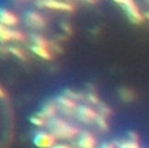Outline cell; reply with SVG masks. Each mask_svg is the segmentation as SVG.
<instances>
[{"instance_id":"cell-16","label":"cell","mask_w":149,"mask_h":148,"mask_svg":"<svg viewBox=\"0 0 149 148\" xmlns=\"http://www.w3.org/2000/svg\"><path fill=\"white\" fill-rule=\"evenodd\" d=\"M9 51H10V52H13V54H16L18 58H21V59H25V57H24V54H22V52H21V51H18L17 49H9Z\"/></svg>"},{"instance_id":"cell-11","label":"cell","mask_w":149,"mask_h":148,"mask_svg":"<svg viewBox=\"0 0 149 148\" xmlns=\"http://www.w3.org/2000/svg\"><path fill=\"white\" fill-rule=\"evenodd\" d=\"M55 112H56V108H55V105H52L51 102L50 104H46L43 106V109H42V113L39 114V117H42L45 119V118H51L52 115L55 114Z\"/></svg>"},{"instance_id":"cell-5","label":"cell","mask_w":149,"mask_h":148,"mask_svg":"<svg viewBox=\"0 0 149 148\" xmlns=\"http://www.w3.org/2000/svg\"><path fill=\"white\" fill-rule=\"evenodd\" d=\"M79 146L81 148H93L95 146L94 136L90 133H88V131L81 133L80 134V138H79Z\"/></svg>"},{"instance_id":"cell-10","label":"cell","mask_w":149,"mask_h":148,"mask_svg":"<svg viewBox=\"0 0 149 148\" xmlns=\"http://www.w3.org/2000/svg\"><path fill=\"white\" fill-rule=\"evenodd\" d=\"M39 4H43L47 8H52V9H65V10H71L72 5L67 4V3H62V1H42Z\"/></svg>"},{"instance_id":"cell-6","label":"cell","mask_w":149,"mask_h":148,"mask_svg":"<svg viewBox=\"0 0 149 148\" xmlns=\"http://www.w3.org/2000/svg\"><path fill=\"white\" fill-rule=\"evenodd\" d=\"M26 21H28L29 25L34 26V28H42L45 25V20L39 13L37 12H30L26 16Z\"/></svg>"},{"instance_id":"cell-2","label":"cell","mask_w":149,"mask_h":148,"mask_svg":"<svg viewBox=\"0 0 149 148\" xmlns=\"http://www.w3.org/2000/svg\"><path fill=\"white\" fill-rule=\"evenodd\" d=\"M34 143L39 148H52L55 143V136L52 134L38 133L34 136Z\"/></svg>"},{"instance_id":"cell-20","label":"cell","mask_w":149,"mask_h":148,"mask_svg":"<svg viewBox=\"0 0 149 148\" xmlns=\"http://www.w3.org/2000/svg\"><path fill=\"white\" fill-rule=\"evenodd\" d=\"M147 17H148V18H149V13H148V15H147Z\"/></svg>"},{"instance_id":"cell-18","label":"cell","mask_w":149,"mask_h":148,"mask_svg":"<svg viewBox=\"0 0 149 148\" xmlns=\"http://www.w3.org/2000/svg\"><path fill=\"white\" fill-rule=\"evenodd\" d=\"M52 148H71V147H68L67 144H58V146H54Z\"/></svg>"},{"instance_id":"cell-12","label":"cell","mask_w":149,"mask_h":148,"mask_svg":"<svg viewBox=\"0 0 149 148\" xmlns=\"http://www.w3.org/2000/svg\"><path fill=\"white\" fill-rule=\"evenodd\" d=\"M31 39H33V42H34V46L43 47V49H49V42H47L43 37L38 36V34H34V36H31Z\"/></svg>"},{"instance_id":"cell-17","label":"cell","mask_w":149,"mask_h":148,"mask_svg":"<svg viewBox=\"0 0 149 148\" xmlns=\"http://www.w3.org/2000/svg\"><path fill=\"white\" fill-rule=\"evenodd\" d=\"M97 123H98V125H100L102 128H106V127H107V126H106V122H105V118H102V117H98Z\"/></svg>"},{"instance_id":"cell-7","label":"cell","mask_w":149,"mask_h":148,"mask_svg":"<svg viewBox=\"0 0 149 148\" xmlns=\"http://www.w3.org/2000/svg\"><path fill=\"white\" fill-rule=\"evenodd\" d=\"M0 18H1V24L4 26L5 25L12 26V25L17 24V17H16L12 12H9V10L1 9V12H0Z\"/></svg>"},{"instance_id":"cell-1","label":"cell","mask_w":149,"mask_h":148,"mask_svg":"<svg viewBox=\"0 0 149 148\" xmlns=\"http://www.w3.org/2000/svg\"><path fill=\"white\" fill-rule=\"evenodd\" d=\"M49 126L54 133V136L60 139H71L79 134V128L68 125L67 122H64L63 119H59V118L51 119L49 122Z\"/></svg>"},{"instance_id":"cell-14","label":"cell","mask_w":149,"mask_h":148,"mask_svg":"<svg viewBox=\"0 0 149 148\" xmlns=\"http://www.w3.org/2000/svg\"><path fill=\"white\" fill-rule=\"evenodd\" d=\"M120 148H139L136 140H128V142H123V143L119 144Z\"/></svg>"},{"instance_id":"cell-9","label":"cell","mask_w":149,"mask_h":148,"mask_svg":"<svg viewBox=\"0 0 149 148\" xmlns=\"http://www.w3.org/2000/svg\"><path fill=\"white\" fill-rule=\"evenodd\" d=\"M59 105L62 106V109L64 110L65 113H68V114H71V113L76 112V104H74V101L72 98H67V97H62V98H59Z\"/></svg>"},{"instance_id":"cell-3","label":"cell","mask_w":149,"mask_h":148,"mask_svg":"<svg viewBox=\"0 0 149 148\" xmlns=\"http://www.w3.org/2000/svg\"><path fill=\"white\" fill-rule=\"evenodd\" d=\"M118 3L122 4V7L124 8V10L127 12V15L130 16V18H131L132 21H135V22H140V21L143 20V16L140 15L139 9H137V7L135 5L134 1L124 0V1H118Z\"/></svg>"},{"instance_id":"cell-19","label":"cell","mask_w":149,"mask_h":148,"mask_svg":"<svg viewBox=\"0 0 149 148\" xmlns=\"http://www.w3.org/2000/svg\"><path fill=\"white\" fill-rule=\"evenodd\" d=\"M101 148H115V146H114V144H109L107 143V144H103Z\"/></svg>"},{"instance_id":"cell-4","label":"cell","mask_w":149,"mask_h":148,"mask_svg":"<svg viewBox=\"0 0 149 148\" xmlns=\"http://www.w3.org/2000/svg\"><path fill=\"white\" fill-rule=\"evenodd\" d=\"M77 115H79L80 119L85 123L97 122V119H98L97 113H95L93 109L88 108V106H80L79 110H77Z\"/></svg>"},{"instance_id":"cell-15","label":"cell","mask_w":149,"mask_h":148,"mask_svg":"<svg viewBox=\"0 0 149 148\" xmlns=\"http://www.w3.org/2000/svg\"><path fill=\"white\" fill-rule=\"evenodd\" d=\"M31 123H34V125H37V126H42V125H45V119L42 117H33L31 118Z\"/></svg>"},{"instance_id":"cell-13","label":"cell","mask_w":149,"mask_h":148,"mask_svg":"<svg viewBox=\"0 0 149 148\" xmlns=\"http://www.w3.org/2000/svg\"><path fill=\"white\" fill-rule=\"evenodd\" d=\"M31 50H33L34 52H36L37 55H39V57L45 58V59H50V52L47 49H43V47H38V46H34L31 47Z\"/></svg>"},{"instance_id":"cell-8","label":"cell","mask_w":149,"mask_h":148,"mask_svg":"<svg viewBox=\"0 0 149 148\" xmlns=\"http://www.w3.org/2000/svg\"><path fill=\"white\" fill-rule=\"evenodd\" d=\"M1 37H3V41H5V39H17V41L24 39L22 33L16 31V30H10V29H7L4 25L1 26Z\"/></svg>"}]
</instances>
